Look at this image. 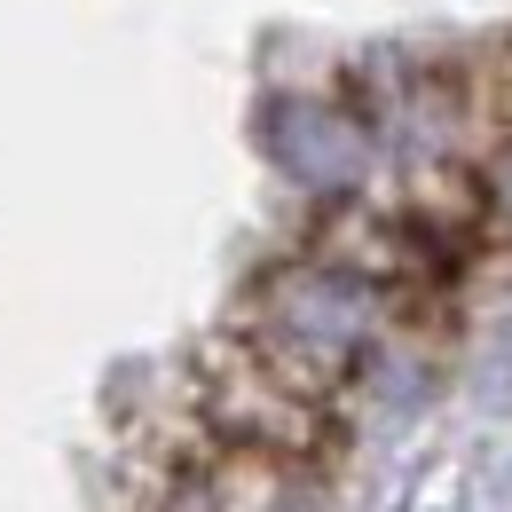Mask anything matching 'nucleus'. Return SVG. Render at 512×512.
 <instances>
[{"instance_id":"nucleus-1","label":"nucleus","mask_w":512,"mask_h":512,"mask_svg":"<svg viewBox=\"0 0 512 512\" xmlns=\"http://www.w3.org/2000/svg\"><path fill=\"white\" fill-rule=\"evenodd\" d=\"M284 323H292L308 347L339 355V347L363 331V292H355V284H339V276H308V284L284 300Z\"/></svg>"},{"instance_id":"nucleus-2","label":"nucleus","mask_w":512,"mask_h":512,"mask_svg":"<svg viewBox=\"0 0 512 512\" xmlns=\"http://www.w3.org/2000/svg\"><path fill=\"white\" fill-rule=\"evenodd\" d=\"M276 150L308 174V182H339L347 166H355V134L339 127V119H323L308 103H292L284 119H276Z\"/></svg>"},{"instance_id":"nucleus-3","label":"nucleus","mask_w":512,"mask_h":512,"mask_svg":"<svg viewBox=\"0 0 512 512\" xmlns=\"http://www.w3.org/2000/svg\"><path fill=\"white\" fill-rule=\"evenodd\" d=\"M497 197H505V213H512V166H505V174H497Z\"/></svg>"}]
</instances>
